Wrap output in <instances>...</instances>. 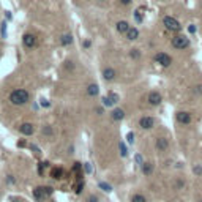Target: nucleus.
I'll list each match as a JSON object with an SVG mask.
<instances>
[{
	"label": "nucleus",
	"mask_w": 202,
	"mask_h": 202,
	"mask_svg": "<svg viewBox=\"0 0 202 202\" xmlns=\"http://www.w3.org/2000/svg\"><path fill=\"white\" fill-rule=\"evenodd\" d=\"M29 100H30V93L24 88H16L10 93V101L14 106H24L29 103Z\"/></svg>",
	"instance_id": "f257e3e1"
},
{
	"label": "nucleus",
	"mask_w": 202,
	"mask_h": 202,
	"mask_svg": "<svg viewBox=\"0 0 202 202\" xmlns=\"http://www.w3.org/2000/svg\"><path fill=\"white\" fill-rule=\"evenodd\" d=\"M163 24H164V27L167 30H171V32H178L182 29L180 22H178L177 19L171 18V16H164V18H163Z\"/></svg>",
	"instance_id": "f03ea898"
},
{
	"label": "nucleus",
	"mask_w": 202,
	"mask_h": 202,
	"mask_svg": "<svg viewBox=\"0 0 202 202\" xmlns=\"http://www.w3.org/2000/svg\"><path fill=\"white\" fill-rule=\"evenodd\" d=\"M51 194H52V188L51 186H38V188L33 189V196H35V199H38V201L46 199Z\"/></svg>",
	"instance_id": "7ed1b4c3"
},
{
	"label": "nucleus",
	"mask_w": 202,
	"mask_h": 202,
	"mask_svg": "<svg viewBox=\"0 0 202 202\" xmlns=\"http://www.w3.org/2000/svg\"><path fill=\"white\" fill-rule=\"evenodd\" d=\"M172 46L175 49H186L189 46V40L183 35H175L172 38Z\"/></svg>",
	"instance_id": "20e7f679"
},
{
	"label": "nucleus",
	"mask_w": 202,
	"mask_h": 202,
	"mask_svg": "<svg viewBox=\"0 0 202 202\" xmlns=\"http://www.w3.org/2000/svg\"><path fill=\"white\" fill-rule=\"evenodd\" d=\"M155 60H156V63H160L161 66H169L172 63V59L164 52H158L155 55Z\"/></svg>",
	"instance_id": "39448f33"
},
{
	"label": "nucleus",
	"mask_w": 202,
	"mask_h": 202,
	"mask_svg": "<svg viewBox=\"0 0 202 202\" xmlns=\"http://www.w3.org/2000/svg\"><path fill=\"white\" fill-rule=\"evenodd\" d=\"M175 119L178 123H182V125H189L191 123V114L189 112H185V111H180L175 114Z\"/></svg>",
	"instance_id": "423d86ee"
},
{
	"label": "nucleus",
	"mask_w": 202,
	"mask_h": 202,
	"mask_svg": "<svg viewBox=\"0 0 202 202\" xmlns=\"http://www.w3.org/2000/svg\"><path fill=\"white\" fill-rule=\"evenodd\" d=\"M22 43H24L25 48L32 49V48L36 46V36L33 35V33H25V35L22 36Z\"/></svg>",
	"instance_id": "0eeeda50"
},
{
	"label": "nucleus",
	"mask_w": 202,
	"mask_h": 202,
	"mask_svg": "<svg viewBox=\"0 0 202 202\" xmlns=\"http://www.w3.org/2000/svg\"><path fill=\"white\" fill-rule=\"evenodd\" d=\"M161 101H163L161 93H158V92H150V93H149V104H152V106H158Z\"/></svg>",
	"instance_id": "6e6552de"
},
{
	"label": "nucleus",
	"mask_w": 202,
	"mask_h": 202,
	"mask_svg": "<svg viewBox=\"0 0 202 202\" xmlns=\"http://www.w3.org/2000/svg\"><path fill=\"white\" fill-rule=\"evenodd\" d=\"M153 125H155V120L152 117H142L141 122H139V126L142 130H150V128H153Z\"/></svg>",
	"instance_id": "1a4fd4ad"
},
{
	"label": "nucleus",
	"mask_w": 202,
	"mask_h": 202,
	"mask_svg": "<svg viewBox=\"0 0 202 202\" xmlns=\"http://www.w3.org/2000/svg\"><path fill=\"white\" fill-rule=\"evenodd\" d=\"M19 131L22 134H25V136H32L33 131H35V128H33L32 123H22V125L19 126Z\"/></svg>",
	"instance_id": "9d476101"
},
{
	"label": "nucleus",
	"mask_w": 202,
	"mask_h": 202,
	"mask_svg": "<svg viewBox=\"0 0 202 202\" xmlns=\"http://www.w3.org/2000/svg\"><path fill=\"white\" fill-rule=\"evenodd\" d=\"M167 147H169V141H167L166 137H158L156 139V149H158L160 152L167 150Z\"/></svg>",
	"instance_id": "9b49d317"
},
{
	"label": "nucleus",
	"mask_w": 202,
	"mask_h": 202,
	"mask_svg": "<svg viewBox=\"0 0 202 202\" xmlns=\"http://www.w3.org/2000/svg\"><path fill=\"white\" fill-rule=\"evenodd\" d=\"M126 38H128L130 41L137 40V38H139V30H137V29H133V27H130V29H128V32H126Z\"/></svg>",
	"instance_id": "f8f14e48"
},
{
	"label": "nucleus",
	"mask_w": 202,
	"mask_h": 202,
	"mask_svg": "<svg viewBox=\"0 0 202 202\" xmlns=\"http://www.w3.org/2000/svg\"><path fill=\"white\" fill-rule=\"evenodd\" d=\"M103 76H104L106 81H114L115 79V70L114 68H106L103 71Z\"/></svg>",
	"instance_id": "ddd939ff"
},
{
	"label": "nucleus",
	"mask_w": 202,
	"mask_h": 202,
	"mask_svg": "<svg viewBox=\"0 0 202 202\" xmlns=\"http://www.w3.org/2000/svg\"><path fill=\"white\" fill-rule=\"evenodd\" d=\"M51 177L55 178V180H60V178L63 177V169H62V167H54V169L51 171Z\"/></svg>",
	"instance_id": "4468645a"
},
{
	"label": "nucleus",
	"mask_w": 202,
	"mask_h": 202,
	"mask_svg": "<svg viewBox=\"0 0 202 202\" xmlns=\"http://www.w3.org/2000/svg\"><path fill=\"white\" fill-rule=\"evenodd\" d=\"M100 93V88L97 84H90V85L87 87V95L88 97H97V95Z\"/></svg>",
	"instance_id": "2eb2a0df"
},
{
	"label": "nucleus",
	"mask_w": 202,
	"mask_h": 202,
	"mask_svg": "<svg viewBox=\"0 0 202 202\" xmlns=\"http://www.w3.org/2000/svg\"><path fill=\"white\" fill-rule=\"evenodd\" d=\"M111 117H112V120H122L123 117H125V111L123 109H114Z\"/></svg>",
	"instance_id": "dca6fc26"
},
{
	"label": "nucleus",
	"mask_w": 202,
	"mask_h": 202,
	"mask_svg": "<svg viewBox=\"0 0 202 202\" xmlns=\"http://www.w3.org/2000/svg\"><path fill=\"white\" fill-rule=\"evenodd\" d=\"M142 172L145 174V175H152V172H153V164H152L150 161L142 163Z\"/></svg>",
	"instance_id": "f3484780"
},
{
	"label": "nucleus",
	"mask_w": 202,
	"mask_h": 202,
	"mask_svg": "<svg viewBox=\"0 0 202 202\" xmlns=\"http://www.w3.org/2000/svg\"><path fill=\"white\" fill-rule=\"evenodd\" d=\"M115 27H117V30H119L120 33H126V32H128V29H130V25H128V22H126V21H119Z\"/></svg>",
	"instance_id": "a211bd4d"
},
{
	"label": "nucleus",
	"mask_w": 202,
	"mask_h": 202,
	"mask_svg": "<svg viewBox=\"0 0 202 202\" xmlns=\"http://www.w3.org/2000/svg\"><path fill=\"white\" fill-rule=\"evenodd\" d=\"M60 43L63 44V46H68V44H71V43H73V36L70 35V33H65V35H62Z\"/></svg>",
	"instance_id": "6ab92c4d"
},
{
	"label": "nucleus",
	"mask_w": 202,
	"mask_h": 202,
	"mask_svg": "<svg viewBox=\"0 0 202 202\" xmlns=\"http://www.w3.org/2000/svg\"><path fill=\"white\" fill-rule=\"evenodd\" d=\"M73 189H74L76 194H81L82 189H84V182H82V180H77V183L74 185V186H73Z\"/></svg>",
	"instance_id": "aec40b11"
},
{
	"label": "nucleus",
	"mask_w": 202,
	"mask_h": 202,
	"mask_svg": "<svg viewBox=\"0 0 202 202\" xmlns=\"http://www.w3.org/2000/svg\"><path fill=\"white\" fill-rule=\"evenodd\" d=\"M131 202H147V199H145L142 194H134L131 198Z\"/></svg>",
	"instance_id": "412c9836"
},
{
	"label": "nucleus",
	"mask_w": 202,
	"mask_h": 202,
	"mask_svg": "<svg viewBox=\"0 0 202 202\" xmlns=\"http://www.w3.org/2000/svg\"><path fill=\"white\" fill-rule=\"evenodd\" d=\"M100 188H103V189H104L106 193H109L111 189H112V188L109 186V185H108V183H104V182H100Z\"/></svg>",
	"instance_id": "4be33fe9"
},
{
	"label": "nucleus",
	"mask_w": 202,
	"mask_h": 202,
	"mask_svg": "<svg viewBox=\"0 0 202 202\" xmlns=\"http://www.w3.org/2000/svg\"><path fill=\"white\" fill-rule=\"evenodd\" d=\"M111 101H112V104H114V103H117V101H119V97H117V95L114 93V92H111L109 93V97H108Z\"/></svg>",
	"instance_id": "5701e85b"
},
{
	"label": "nucleus",
	"mask_w": 202,
	"mask_h": 202,
	"mask_svg": "<svg viewBox=\"0 0 202 202\" xmlns=\"http://www.w3.org/2000/svg\"><path fill=\"white\" fill-rule=\"evenodd\" d=\"M120 155L122 156H126L128 155V150L125 149V144H120Z\"/></svg>",
	"instance_id": "b1692460"
},
{
	"label": "nucleus",
	"mask_w": 202,
	"mask_h": 202,
	"mask_svg": "<svg viewBox=\"0 0 202 202\" xmlns=\"http://www.w3.org/2000/svg\"><path fill=\"white\" fill-rule=\"evenodd\" d=\"M131 57H133V59H139V57H141V52H139L137 49H133V51H131Z\"/></svg>",
	"instance_id": "393cba45"
},
{
	"label": "nucleus",
	"mask_w": 202,
	"mask_h": 202,
	"mask_svg": "<svg viewBox=\"0 0 202 202\" xmlns=\"http://www.w3.org/2000/svg\"><path fill=\"white\" fill-rule=\"evenodd\" d=\"M84 171H85L87 174H90L92 172V166L88 164V163H85V164H84Z\"/></svg>",
	"instance_id": "a878e982"
},
{
	"label": "nucleus",
	"mask_w": 202,
	"mask_h": 202,
	"mask_svg": "<svg viewBox=\"0 0 202 202\" xmlns=\"http://www.w3.org/2000/svg\"><path fill=\"white\" fill-rule=\"evenodd\" d=\"M103 104H104V106H112V101H111L108 97H104V98H103Z\"/></svg>",
	"instance_id": "bb28decb"
},
{
	"label": "nucleus",
	"mask_w": 202,
	"mask_h": 202,
	"mask_svg": "<svg viewBox=\"0 0 202 202\" xmlns=\"http://www.w3.org/2000/svg\"><path fill=\"white\" fill-rule=\"evenodd\" d=\"M43 133H44V134H48V136H49V134H52V128L44 126V128H43Z\"/></svg>",
	"instance_id": "cd10ccee"
},
{
	"label": "nucleus",
	"mask_w": 202,
	"mask_h": 202,
	"mask_svg": "<svg viewBox=\"0 0 202 202\" xmlns=\"http://www.w3.org/2000/svg\"><path fill=\"white\" fill-rule=\"evenodd\" d=\"M87 202H98V198H97V196H88V198H87Z\"/></svg>",
	"instance_id": "c85d7f7f"
},
{
	"label": "nucleus",
	"mask_w": 202,
	"mask_h": 202,
	"mask_svg": "<svg viewBox=\"0 0 202 202\" xmlns=\"http://www.w3.org/2000/svg\"><path fill=\"white\" fill-rule=\"evenodd\" d=\"M5 25H7V22H3V24H2V36H3V38L7 36V32H5Z\"/></svg>",
	"instance_id": "c756f323"
},
{
	"label": "nucleus",
	"mask_w": 202,
	"mask_h": 202,
	"mask_svg": "<svg viewBox=\"0 0 202 202\" xmlns=\"http://www.w3.org/2000/svg\"><path fill=\"white\" fill-rule=\"evenodd\" d=\"M133 137H134V134H133V133L128 134V142H134V139H133Z\"/></svg>",
	"instance_id": "7c9ffc66"
},
{
	"label": "nucleus",
	"mask_w": 202,
	"mask_h": 202,
	"mask_svg": "<svg viewBox=\"0 0 202 202\" xmlns=\"http://www.w3.org/2000/svg\"><path fill=\"white\" fill-rule=\"evenodd\" d=\"M120 2H122L123 5H130V3L133 2V0H120Z\"/></svg>",
	"instance_id": "2f4dec72"
},
{
	"label": "nucleus",
	"mask_w": 202,
	"mask_h": 202,
	"mask_svg": "<svg viewBox=\"0 0 202 202\" xmlns=\"http://www.w3.org/2000/svg\"><path fill=\"white\" fill-rule=\"evenodd\" d=\"M65 66H66V70H71V68H73L71 62H66V65H65Z\"/></svg>",
	"instance_id": "473e14b6"
},
{
	"label": "nucleus",
	"mask_w": 202,
	"mask_h": 202,
	"mask_svg": "<svg viewBox=\"0 0 202 202\" xmlns=\"http://www.w3.org/2000/svg\"><path fill=\"white\" fill-rule=\"evenodd\" d=\"M84 46H85V48H90V41H84Z\"/></svg>",
	"instance_id": "72a5a7b5"
},
{
	"label": "nucleus",
	"mask_w": 202,
	"mask_h": 202,
	"mask_svg": "<svg viewBox=\"0 0 202 202\" xmlns=\"http://www.w3.org/2000/svg\"><path fill=\"white\" fill-rule=\"evenodd\" d=\"M41 104H43V106H46V108H48V106H49V103H48V101H44V100L41 101Z\"/></svg>",
	"instance_id": "f704fd0d"
},
{
	"label": "nucleus",
	"mask_w": 202,
	"mask_h": 202,
	"mask_svg": "<svg viewBox=\"0 0 202 202\" xmlns=\"http://www.w3.org/2000/svg\"><path fill=\"white\" fill-rule=\"evenodd\" d=\"M202 92V87H196V93H201Z\"/></svg>",
	"instance_id": "c9c22d12"
},
{
	"label": "nucleus",
	"mask_w": 202,
	"mask_h": 202,
	"mask_svg": "<svg viewBox=\"0 0 202 202\" xmlns=\"http://www.w3.org/2000/svg\"><path fill=\"white\" fill-rule=\"evenodd\" d=\"M194 171H196V174H201V172H202V169H201V167H196Z\"/></svg>",
	"instance_id": "e433bc0d"
},
{
	"label": "nucleus",
	"mask_w": 202,
	"mask_h": 202,
	"mask_svg": "<svg viewBox=\"0 0 202 202\" xmlns=\"http://www.w3.org/2000/svg\"><path fill=\"white\" fill-rule=\"evenodd\" d=\"M201 202H202V199H201Z\"/></svg>",
	"instance_id": "4c0bfd02"
},
{
	"label": "nucleus",
	"mask_w": 202,
	"mask_h": 202,
	"mask_svg": "<svg viewBox=\"0 0 202 202\" xmlns=\"http://www.w3.org/2000/svg\"><path fill=\"white\" fill-rule=\"evenodd\" d=\"M100 2H101V0H100Z\"/></svg>",
	"instance_id": "58836bf2"
}]
</instances>
